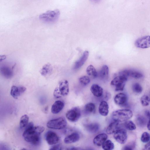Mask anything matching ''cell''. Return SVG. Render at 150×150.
<instances>
[{"label": "cell", "instance_id": "cell-1", "mask_svg": "<svg viewBox=\"0 0 150 150\" xmlns=\"http://www.w3.org/2000/svg\"><path fill=\"white\" fill-rule=\"evenodd\" d=\"M45 130L41 126H34L33 122L29 123L23 134L25 141L35 145L40 144L41 142L40 135Z\"/></svg>", "mask_w": 150, "mask_h": 150}, {"label": "cell", "instance_id": "cell-2", "mask_svg": "<svg viewBox=\"0 0 150 150\" xmlns=\"http://www.w3.org/2000/svg\"><path fill=\"white\" fill-rule=\"evenodd\" d=\"M133 115V112L130 110L122 109L114 111L112 116L114 121L120 122L128 120L132 117Z\"/></svg>", "mask_w": 150, "mask_h": 150}, {"label": "cell", "instance_id": "cell-3", "mask_svg": "<svg viewBox=\"0 0 150 150\" xmlns=\"http://www.w3.org/2000/svg\"><path fill=\"white\" fill-rule=\"evenodd\" d=\"M60 12L59 10L56 9L48 11L42 13L39 16L40 20L47 23H52L56 21L59 18Z\"/></svg>", "mask_w": 150, "mask_h": 150}, {"label": "cell", "instance_id": "cell-4", "mask_svg": "<svg viewBox=\"0 0 150 150\" xmlns=\"http://www.w3.org/2000/svg\"><path fill=\"white\" fill-rule=\"evenodd\" d=\"M67 125V122L65 118L60 117L49 121L47 126L50 128L60 129L65 128Z\"/></svg>", "mask_w": 150, "mask_h": 150}, {"label": "cell", "instance_id": "cell-5", "mask_svg": "<svg viewBox=\"0 0 150 150\" xmlns=\"http://www.w3.org/2000/svg\"><path fill=\"white\" fill-rule=\"evenodd\" d=\"M127 78L118 75L115 77L111 81L110 84L115 87L116 91H122L124 90Z\"/></svg>", "mask_w": 150, "mask_h": 150}, {"label": "cell", "instance_id": "cell-6", "mask_svg": "<svg viewBox=\"0 0 150 150\" xmlns=\"http://www.w3.org/2000/svg\"><path fill=\"white\" fill-rule=\"evenodd\" d=\"M81 116L80 110L77 107L69 110L66 114L67 119L70 121L73 122H76L79 119Z\"/></svg>", "mask_w": 150, "mask_h": 150}, {"label": "cell", "instance_id": "cell-7", "mask_svg": "<svg viewBox=\"0 0 150 150\" xmlns=\"http://www.w3.org/2000/svg\"><path fill=\"white\" fill-rule=\"evenodd\" d=\"M113 137L118 143L124 144L127 139V132L124 129L119 128L114 133Z\"/></svg>", "mask_w": 150, "mask_h": 150}, {"label": "cell", "instance_id": "cell-8", "mask_svg": "<svg viewBox=\"0 0 150 150\" xmlns=\"http://www.w3.org/2000/svg\"><path fill=\"white\" fill-rule=\"evenodd\" d=\"M135 45L137 47L145 49L150 47V35L142 37L137 39Z\"/></svg>", "mask_w": 150, "mask_h": 150}, {"label": "cell", "instance_id": "cell-9", "mask_svg": "<svg viewBox=\"0 0 150 150\" xmlns=\"http://www.w3.org/2000/svg\"><path fill=\"white\" fill-rule=\"evenodd\" d=\"M46 140L47 143L51 145L56 144L59 140L58 135L55 132L51 131L47 132L45 135Z\"/></svg>", "mask_w": 150, "mask_h": 150}, {"label": "cell", "instance_id": "cell-10", "mask_svg": "<svg viewBox=\"0 0 150 150\" xmlns=\"http://www.w3.org/2000/svg\"><path fill=\"white\" fill-rule=\"evenodd\" d=\"M58 90L62 96L67 95L69 91V84L66 80L61 81L57 87Z\"/></svg>", "mask_w": 150, "mask_h": 150}, {"label": "cell", "instance_id": "cell-11", "mask_svg": "<svg viewBox=\"0 0 150 150\" xmlns=\"http://www.w3.org/2000/svg\"><path fill=\"white\" fill-rule=\"evenodd\" d=\"M26 90V88L25 87H17L14 86L11 87L10 94L13 98L17 99L18 97L23 93Z\"/></svg>", "mask_w": 150, "mask_h": 150}, {"label": "cell", "instance_id": "cell-12", "mask_svg": "<svg viewBox=\"0 0 150 150\" xmlns=\"http://www.w3.org/2000/svg\"><path fill=\"white\" fill-rule=\"evenodd\" d=\"M115 103L119 105L124 106L127 101L126 95L123 93H120L117 94L114 98Z\"/></svg>", "mask_w": 150, "mask_h": 150}, {"label": "cell", "instance_id": "cell-13", "mask_svg": "<svg viewBox=\"0 0 150 150\" xmlns=\"http://www.w3.org/2000/svg\"><path fill=\"white\" fill-rule=\"evenodd\" d=\"M88 55V51L87 50L85 51L79 59L75 62L74 68L77 69L82 66L87 59Z\"/></svg>", "mask_w": 150, "mask_h": 150}, {"label": "cell", "instance_id": "cell-14", "mask_svg": "<svg viewBox=\"0 0 150 150\" xmlns=\"http://www.w3.org/2000/svg\"><path fill=\"white\" fill-rule=\"evenodd\" d=\"M108 138L107 135L105 133H101L97 135L94 138L93 142L97 146L102 145Z\"/></svg>", "mask_w": 150, "mask_h": 150}, {"label": "cell", "instance_id": "cell-15", "mask_svg": "<svg viewBox=\"0 0 150 150\" xmlns=\"http://www.w3.org/2000/svg\"><path fill=\"white\" fill-rule=\"evenodd\" d=\"M64 106V103L60 100L56 101L52 105L51 111L54 114L59 113L63 109Z\"/></svg>", "mask_w": 150, "mask_h": 150}, {"label": "cell", "instance_id": "cell-16", "mask_svg": "<svg viewBox=\"0 0 150 150\" xmlns=\"http://www.w3.org/2000/svg\"><path fill=\"white\" fill-rule=\"evenodd\" d=\"M80 138L78 133L74 132L66 137L64 139V142L67 144L74 143L78 141Z\"/></svg>", "mask_w": 150, "mask_h": 150}, {"label": "cell", "instance_id": "cell-17", "mask_svg": "<svg viewBox=\"0 0 150 150\" xmlns=\"http://www.w3.org/2000/svg\"><path fill=\"white\" fill-rule=\"evenodd\" d=\"M99 113L102 116H106L109 113V106L107 103L102 101L100 103L98 108Z\"/></svg>", "mask_w": 150, "mask_h": 150}, {"label": "cell", "instance_id": "cell-18", "mask_svg": "<svg viewBox=\"0 0 150 150\" xmlns=\"http://www.w3.org/2000/svg\"><path fill=\"white\" fill-rule=\"evenodd\" d=\"M0 71L2 75L5 78L9 79L13 76V71L12 69L6 65H4L0 68Z\"/></svg>", "mask_w": 150, "mask_h": 150}, {"label": "cell", "instance_id": "cell-19", "mask_svg": "<svg viewBox=\"0 0 150 150\" xmlns=\"http://www.w3.org/2000/svg\"><path fill=\"white\" fill-rule=\"evenodd\" d=\"M91 91L95 96L99 97H101L103 93V88L97 84H93L91 86Z\"/></svg>", "mask_w": 150, "mask_h": 150}, {"label": "cell", "instance_id": "cell-20", "mask_svg": "<svg viewBox=\"0 0 150 150\" xmlns=\"http://www.w3.org/2000/svg\"><path fill=\"white\" fill-rule=\"evenodd\" d=\"M119 122L115 121L111 122L106 129V133L108 134H114L119 128Z\"/></svg>", "mask_w": 150, "mask_h": 150}, {"label": "cell", "instance_id": "cell-21", "mask_svg": "<svg viewBox=\"0 0 150 150\" xmlns=\"http://www.w3.org/2000/svg\"><path fill=\"white\" fill-rule=\"evenodd\" d=\"M102 80L107 79L109 77V69L108 66L103 65L98 74V76Z\"/></svg>", "mask_w": 150, "mask_h": 150}, {"label": "cell", "instance_id": "cell-22", "mask_svg": "<svg viewBox=\"0 0 150 150\" xmlns=\"http://www.w3.org/2000/svg\"><path fill=\"white\" fill-rule=\"evenodd\" d=\"M53 70L52 65L50 63H47L43 66L40 72L43 76H47L50 74Z\"/></svg>", "mask_w": 150, "mask_h": 150}, {"label": "cell", "instance_id": "cell-23", "mask_svg": "<svg viewBox=\"0 0 150 150\" xmlns=\"http://www.w3.org/2000/svg\"><path fill=\"white\" fill-rule=\"evenodd\" d=\"M85 127L86 129L88 132L92 133H94L98 130L99 126L96 123H91L86 124Z\"/></svg>", "mask_w": 150, "mask_h": 150}, {"label": "cell", "instance_id": "cell-24", "mask_svg": "<svg viewBox=\"0 0 150 150\" xmlns=\"http://www.w3.org/2000/svg\"><path fill=\"white\" fill-rule=\"evenodd\" d=\"M86 73L88 75L93 78L98 76V73L94 67L92 65H90L87 68Z\"/></svg>", "mask_w": 150, "mask_h": 150}, {"label": "cell", "instance_id": "cell-25", "mask_svg": "<svg viewBox=\"0 0 150 150\" xmlns=\"http://www.w3.org/2000/svg\"><path fill=\"white\" fill-rule=\"evenodd\" d=\"M102 147L105 150H112L114 149V145L110 140L107 139L103 143Z\"/></svg>", "mask_w": 150, "mask_h": 150}, {"label": "cell", "instance_id": "cell-26", "mask_svg": "<svg viewBox=\"0 0 150 150\" xmlns=\"http://www.w3.org/2000/svg\"><path fill=\"white\" fill-rule=\"evenodd\" d=\"M84 110L86 112L89 113H94L96 110L95 105L92 103H87L85 106Z\"/></svg>", "mask_w": 150, "mask_h": 150}, {"label": "cell", "instance_id": "cell-27", "mask_svg": "<svg viewBox=\"0 0 150 150\" xmlns=\"http://www.w3.org/2000/svg\"><path fill=\"white\" fill-rule=\"evenodd\" d=\"M129 76L135 79H138L143 76L141 72L134 70L129 69Z\"/></svg>", "mask_w": 150, "mask_h": 150}, {"label": "cell", "instance_id": "cell-28", "mask_svg": "<svg viewBox=\"0 0 150 150\" xmlns=\"http://www.w3.org/2000/svg\"><path fill=\"white\" fill-rule=\"evenodd\" d=\"M29 120V117L26 115H23L21 117L20 122V127L23 128L28 125Z\"/></svg>", "mask_w": 150, "mask_h": 150}, {"label": "cell", "instance_id": "cell-29", "mask_svg": "<svg viewBox=\"0 0 150 150\" xmlns=\"http://www.w3.org/2000/svg\"><path fill=\"white\" fill-rule=\"evenodd\" d=\"M124 126L126 129L129 130H135L136 128L135 125L131 120H127L124 123Z\"/></svg>", "mask_w": 150, "mask_h": 150}, {"label": "cell", "instance_id": "cell-30", "mask_svg": "<svg viewBox=\"0 0 150 150\" xmlns=\"http://www.w3.org/2000/svg\"><path fill=\"white\" fill-rule=\"evenodd\" d=\"M133 91L136 93H140L142 91L143 88L141 85L138 83H134L132 86Z\"/></svg>", "mask_w": 150, "mask_h": 150}, {"label": "cell", "instance_id": "cell-31", "mask_svg": "<svg viewBox=\"0 0 150 150\" xmlns=\"http://www.w3.org/2000/svg\"><path fill=\"white\" fill-rule=\"evenodd\" d=\"M136 121L137 125L140 127L144 126L146 122L145 118L141 115H139L137 117Z\"/></svg>", "mask_w": 150, "mask_h": 150}, {"label": "cell", "instance_id": "cell-32", "mask_svg": "<svg viewBox=\"0 0 150 150\" xmlns=\"http://www.w3.org/2000/svg\"><path fill=\"white\" fill-rule=\"evenodd\" d=\"M140 101L143 106H148L150 103V98L147 95H144L141 98Z\"/></svg>", "mask_w": 150, "mask_h": 150}, {"label": "cell", "instance_id": "cell-33", "mask_svg": "<svg viewBox=\"0 0 150 150\" xmlns=\"http://www.w3.org/2000/svg\"><path fill=\"white\" fill-rule=\"evenodd\" d=\"M80 83L82 85H86L90 82L91 80L89 77L87 76H83L79 79Z\"/></svg>", "mask_w": 150, "mask_h": 150}, {"label": "cell", "instance_id": "cell-34", "mask_svg": "<svg viewBox=\"0 0 150 150\" xmlns=\"http://www.w3.org/2000/svg\"><path fill=\"white\" fill-rule=\"evenodd\" d=\"M150 135L147 132H143L141 138V141L144 143H147L150 141Z\"/></svg>", "mask_w": 150, "mask_h": 150}, {"label": "cell", "instance_id": "cell-35", "mask_svg": "<svg viewBox=\"0 0 150 150\" xmlns=\"http://www.w3.org/2000/svg\"><path fill=\"white\" fill-rule=\"evenodd\" d=\"M54 96L55 98H59L62 96L58 90L57 87L55 88L54 90Z\"/></svg>", "mask_w": 150, "mask_h": 150}, {"label": "cell", "instance_id": "cell-36", "mask_svg": "<svg viewBox=\"0 0 150 150\" xmlns=\"http://www.w3.org/2000/svg\"><path fill=\"white\" fill-rule=\"evenodd\" d=\"M145 114L149 119L147 124V127L148 129L150 130V112L149 111H146Z\"/></svg>", "mask_w": 150, "mask_h": 150}, {"label": "cell", "instance_id": "cell-37", "mask_svg": "<svg viewBox=\"0 0 150 150\" xmlns=\"http://www.w3.org/2000/svg\"><path fill=\"white\" fill-rule=\"evenodd\" d=\"M61 146L59 144H57L52 146L50 150H58L61 149Z\"/></svg>", "mask_w": 150, "mask_h": 150}, {"label": "cell", "instance_id": "cell-38", "mask_svg": "<svg viewBox=\"0 0 150 150\" xmlns=\"http://www.w3.org/2000/svg\"><path fill=\"white\" fill-rule=\"evenodd\" d=\"M134 145L132 144H129L125 146L123 149V150H131L133 149Z\"/></svg>", "mask_w": 150, "mask_h": 150}, {"label": "cell", "instance_id": "cell-39", "mask_svg": "<svg viewBox=\"0 0 150 150\" xmlns=\"http://www.w3.org/2000/svg\"><path fill=\"white\" fill-rule=\"evenodd\" d=\"M144 149L150 150V141L147 142L145 145Z\"/></svg>", "mask_w": 150, "mask_h": 150}, {"label": "cell", "instance_id": "cell-40", "mask_svg": "<svg viewBox=\"0 0 150 150\" xmlns=\"http://www.w3.org/2000/svg\"><path fill=\"white\" fill-rule=\"evenodd\" d=\"M92 1L95 2H97L100 1L101 0H90Z\"/></svg>", "mask_w": 150, "mask_h": 150}]
</instances>
